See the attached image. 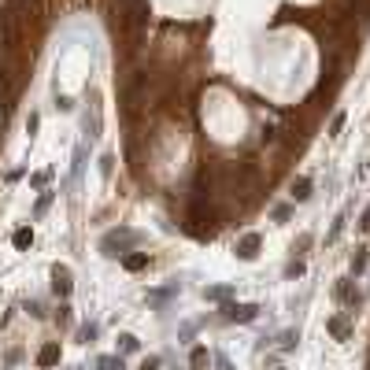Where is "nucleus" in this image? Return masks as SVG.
<instances>
[{
	"label": "nucleus",
	"instance_id": "20",
	"mask_svg": "<svg viewBox=\"0 0 370 370\" xmlns=\"http://www.w3.org/2000/svg\"><path fill=\"white\" fill-rule=\"evenodd\" d=\"M92 337H97V326L89 322V326H82V341H92Z\"/></svg>",
	"mask_w": 370,
	"mask_h": 370
},
{
	"label": "nucleus",
	"instance_id": "15",
	"mask_svg": "<svg viewBox=\"0 0 370 370\" xmlns=\"http://www.w3.org/2000/svg\"><path fill=\"white\" fill-rule=\"evenodd\" d=\"M296 341H300V333H296V330H285V333H282V348H292Z\"/></svg>",
	"mask_w": 370,
	"mask_h": 370
},
{
	"label": "nucleus",
	"instance_id": "23",
	"mask_svg": "<svg viewBox=\"0 0 370 370\" xmlns=\"http://www.w3.org/2000/svg\"><path fill=\"white\" fill-rule=\"evenodd\" d=\"M215 363H219V370H234V366H229V359H226V356H219Z\"/></svg>",
	"mask_w": 370,
	"mask_h": 370
},
{
	"label": "nucleus",
	"instance_id": "5",
	"mask_svg": "<svg viewBox=\"0 0 370 370\" xmlns=\"http://www.w3.org/2000/svg\"><path fill=\"white\" fill-rule=\"evenodd\" d=\"M326 330L337 337V341H344V337H348V315H337V318H330V322H326Z\"/></svg>",
	"mask_w": 370,
	"mask_h": 370
},
{
	"label": "nucleus",
	"instance_id": "17",
	"mask_svg": "<svg viewBox=\"0 0 370 370\" xmlns=\"http://www.w3.org/2000/svg\"><path fill=\"white\" fill-rule=\"evenodd\" d=\"M285 274H289V278H300V274H304V263H289Z\"/></svg>",
	"mask_w": 370,
	"mask_h": 370
},
{
	"label": "nucleus",
	"instance_id": "24",
	"mask_svg": "<svg viewBox=\"0 0 370 370\" xmlns=\"http://www.w3.org/2000/svg\"><path fill=\"white\" fill-rule=\"evenodd\" d=\"M359 226H363V229H370V207L363 211V222H359Z\"/></svg>",
	"mask_w": 370,
	"mask_h": 370
},
{
	"label": "nucleus",
	"instance_id": "18",
	"mask_svg": "<svg viewBox=\"0 0 370 370\" xmlns=\"http://www.w3.org/2000/svg\"><path fill=\"white\" fill-rule=\"evenodd\" d=\"M104 370H122V359H100Z\"/></svg>",
	"mask_w": 370,
	"mask_h": 370
},
{
	"label": "nucleus",
	"instance_id": "16",
	"mask_svg": "<svg viewBox=\"0 0 370 370\" xmlns=\"http://www.w3.org/2000/svg\"><path fill=\"white\" fill-rule=\"evenodd\" d=\"M341 126H344V111H341V115H333V122H330V137L341 133Z\"/></svg>",
	"mask_w": 370,
	"mask_h": 370
},
{
	"label": "nucleus",
	"instance_id": "3",
	"mask_svg": "<svg viewBox=\"0 0 370 370\" xmlns=\"http://www.w3.org/2000/svg\"><path fill=\"white\" fill-rule=\"evenodd\" d=\"M259 256V234H244L237 244V259H256Z\"/></svg>",
	"mask_w": 370,
	"mask_h": 370
},
{
	"label": "nucleus",
	"instance_id": "21",
	"mask_svg": "<svg viewBox=\"0 0 370 370\" xmlns=\"http://www.w3.org/2000/svg\"><path fill=\"white\" fill-rule=\"evenodd\" d=\"M207 296L211 300H222V296H229V289H207Z\"/></svg>",
	"mask_w": 370,
	"mask_h": 370
},
{
	"label": "nucleus",
	"instance_id": "4",
	"mask_svg": "<svg viewBox=\"0 0 370 370\" xmlns=\"http://www.w3.org/2000/svg\"><path fill=\"white\" fill-rule=\"evenodd\" d=\"M52 282H56L59 296H67V292H71V270L67 267H52Z\"/></svg>",
	"mask_w": 370,
	"mask_h": 370
},
{
	"label": "nucleus",
	"instance_id": "10",
	"mask_svg": "<svg viewBox=\"0 0 370 370\" xmlns=\"http://www.w3.org/2000/svg\"><path fill=\"white\" fill-rule=\"evenodd\" d=\"M52 196H56V193H49V189H44V193L37 196V204H34V215H44V207L52 204Z\"/></svg>",
	"mask_w": 370,
	"mask_h": 370
},
{
	"label": "nucleus",
	"instance_id": "6",
	"mask_svg": "<svg viewBox=\"0 0 370 370\" xmlns=\"http://www.w3.org/2000/svg\"><path fill=\"white\" fill-rule=\"evenodd\" d=\"M207 359H211V356H207V348H204V344H196V348H193V356H189L193 370H204V366H207Z\"/></svg>",
	"mask_w": 370,
	"mask_h": 370
},
{
	"label": "nucleus",
	"instance_id": "8",
	"mask_svg": "<svg viewBox=\"0 0 370 370\" xmlns=\"http://www.w3.org/2000/svg\"><path fill=\"white\" fill-rule=\"evenodd\" d=\"M363 270H366V248H356V256H352V274L359 278Z\"/></svg>",
	"mask_w": 370,
	"mask_h": 370
},
{
	"label": "nucleus",
	"instance_id": "13",
	"mask_svg": "<svg viewBox=\"0 0 370 370\" xmlns=\"http://www.w3.org/2000/svg\"><path fill=\"white\" fill-rule=\"evenodd\" d=\"M30 241H34V234H30L26 226H22V229H15V244H19V248H26Z\"/></svg>",
	"mask_w": 370,
	"mask_h": 370
},
{
	"label": "nucleus",
	"instance_id": "7",
	"mask_svg": "<svg viewBox=\"0 0 370 370\" xmlns=\"http://www.w3.org/2000/svg\"><path fill=\"white\" fill-rule=\"evenodd\" d=\"M307 196H311V178L292 181V200H307Z\"/></svg>",
	"mask_w": 370,
	"mask_h": 370
},
{
	"label": "nucleus",
	"instance_id": "1",
	"mask_svg": "<svg viewBox=\"0 0 370 370\" xmlns=\"http://www.w3.org/2000/svg\"><path fill=\"white\" fill-rule=\"evenodd\" d=\"M337 300L344 304V315H356V307H359V289L352 278H344L341 285H337Z\"/></svg>",
	"mask_w": 370,
	"mask_h": 370
},
{
	"label": "nucleus",
	"instance_id": "9",
	"mask_svg": "<svg viewBox=\"0 0 370 370\" xmlns=\"http://www.w3.org/2000/svg\"><path fill=\"white\" fill-rule=\"evenodd\" d=\"M122 263H126V270H141V267H148V256H145V252H137V256H126Z\"/></svg>",
	"mask_w": 370,
	"mask_h": 370
},
{
	"label": "nucleus",
	"instance_id": "11",
	"mask_svg": "<svg viewBox=\"0 0 370 370\" xmlns=\"http://www.w3.org/2000/svg\"><path fill=\"white\" fill-rule=\"evenodd\" d=\"M341 229H344V215H337V219H333V229H330V234H326V241L333 244L337 237H341Z\"/></svg>",
	"mask_w": 370,
	"mask_h": 370
},
{
	"label": "nucleus",
	"instance_id": "19",
	"mask_svg": "<svg viewBox=\"0 0 370 370\" xmlns=\"http://www.w3.org/2000/svg\"><path fill=\"white\" fill-rule=\"evenodd\" d=\"M307 244H311V234H304V237H300L296 244H292V252H304V248H307Z\"/></svg>",
	"mask_w": 370,
	"mask_h": 370
},
{
	"label": "nucleus",
	"instance_id": "14",
	"mask_svg": "<svg viewBox=\"0 0 370 370\" xmlns=\"http://www.w3.org/2000/svg\"><path fill=\"white\" fill-rule=\"evenodd\" d=\"M119 341H122V352H137V348H141V344H137V337H133V333H122Z\"/></svg>",
	"mask_w": 370,
	"mask_h": 370
},
{
	"label": "nucleus",
	"instance_id": "2",
	"mask_svg": "<svg viewBox=\"0 0 370 370\" xmlns=\"http://www.w3.org/2000/svg\"><path fill=\"white\" fill-rule=\"evenodd\" d=\"M256 315H259L256 304H229L226 307V318H234V322H252Z\"/></svg>",
	"mask_w": 370,
	"mask_h": 370
},
{
	"label": "nucleus",
	"instance_id": "22",
	"mask_svg": "<svg viewBox=\"0 0 370 370\" xmlns=\"http://www.w3.org/2000/svg\"><path fill=\"white\" fill-rule=\"evenodd\" d=\"M141 370H159V359H156V356L145 359V363H141Z\"/></svg>",
	"mask_w": 370,
	"mask_h": 370
},
{
	"label": "nucleus",
	"instance_id": "12",
	"mask_svg": "<svg viewBox=\"0 0 370 370\" xmlns=\"http://www.w3.org/2000/svg\"><path fill=\"white\" fill-rule=\"evenodd\" d=\"M56 359H59V348H56V344H49V348L41 352V366H49V363H56Z\"/></svg>",
	"mask_w": 370,
	"mask_h": 370
}]
</instances>
